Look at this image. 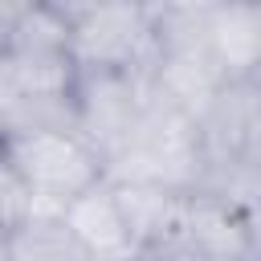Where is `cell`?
I'll return each mask as SVG.
<instances>
[{"label":"cell","mask_w":261,"mask_h":261,"mask_svg":"<svg viewBox=\"0 0 261 261\" xmlns=\"http://www.w3.org/2000/svg\"><path fill=\"white\" fill-rule=\"evenodd\" d=\"M0 151L33 196V212H61L73 196L106 179L102 155L73 126L4 130Z\"/></svg>","instance_id":"obj_1"},{"label":"cell","mask_w":261,"mask_h":261,"mask_svg":"<svg viewBox=\"0 0 261 261\" xmlns=\"http://www.w3.org/2000/svg\"><path fill=\"white\" fill-rule=\"evenodd\" d=\"M106 184H110V196H114L118 216L126 224L130 249H139V245L175 228L184 192H167L159 184H139V179H106Z\"/></svg>","instance_id":"obj_8"},{"label":"cell","mask_w":261,"mask_h":261,"mask_svg":"<svg viewBox=\"0 0 261 261\" xmlns=\"http://www.w3.org/2000/svg\"><path fill=\"white\" fill-rule=\"evenodd\" d=\"M208 53L228 82L261 77V4H253V0H212Z\"/></svg>","instance_id":"obj_6"},{"label":"cell","mask_w":261,"mask_h":261,"mask_svg":"<svg viewBox=\"0 0 261 261\" xmlns=\"http://www.w3.org/2000/svg\"><path fill=\"white\" fill-rule=\"evenodd\" d=\"M69 57L77 69L147 73L151 4H61Z\"/></svg>","instance_id":"obj_3"},{"label":"cell","mask_w":261,"mask_h":261,"mask_svg":"<svg viewBox=\"0 0 261 261\" xmlns=\"http://www.w3.org/2000/svg\"><path fill=\"white\" fill-rule=\"evenodd\" d=\"M0 261H4V253H0Z\"/></svg>","instance_id":"obj_13"},{"label":"cell","mask_w":261,"mask_h":261,"mask_svg":"<svg viewBox=\"0 0 261 261\" xmlns=\"http://www.w3.org/2000/svg\"><path fill=\"white\" fill-rule=\"evenodd\" d=\"M24 216H33V196H29V188L20 184V175L12 171V163L0 151V237L8 228H16Z\"/></svg>","instance_id":"obj_11"},{"label":"cell","mask_w":261,"mask_h":261,"mask_svg":"<svg viewBox=\"0 0 261 261\" xmlns=\"http://www.w3.org/2000/svg\"><path fill=\"white\" fill-rule=\"evenodd\" d=\"M200 167L204 155H200L196 118L147 94L139 126L130 130L126 147L106 163V179H139V184H159L167 192H192Z\"/></svg>","instance_id":"obj_2"},{"label":"cell","mask_w":261,"mask_h":261,"mask_svg":"<svg viewBox=\"0 0 261 261\" xmlns=\"http://www.w3.org/2000/svg\"><path fill=\"white\" fill-rule=\"evenodd\" d=\"M4 261H94L57 212H33L0 237Z\"/></svg>","instance_id":"obj_9"},{"label":"cell","mask_w":261,"mask_h":261,"mask_svg":"<svg viewBox=\"0 0 261 261\" xmlns=\"http://www.w3.org/2000/svg\"><path fill=\"white\" fill-rule=\"evenodd\" d=\"M126 261H224V257H216V253H208V249H200L196 241H188L184 232H163V237H155V241H147V245H139V249H130V257Z\"/></svg>","instance_id":"obj_10"},{"label":"cell","mask_w":261,"mask_h":261,"mask_svg":"<svg viewBox=\"0 0 261 261\" xmlns=\"http://www.w3.org/2000/svg\"><path fill=\"white\" fill-rule=\"evenodd\" d=\"M204 167L261 163V77L224 82L196 114Z\"/></svg>","instance_id":"obj_5"},{"label":"cell","mask_w":261,"mask_h":261,"mask_svg":"<svg viewBox=\"0 0 261 261\" xmlns=\"http://www.w3.org/2000/svg\"><path fill=\"white\" fill-rule=\"evenodd\" d=\"M16 16H20V4H12V0H0V53H4V49H8V41H12Z\"/></svg>","instance_id":"obj_12"},{"label":"cell","mask_w":261,"mask_h":261,"mask_svg":"<svg viewBox=\"0 0 261 261\" xmlns=\"http://www.w3.org/2000/svg\"><path fill=\"white\" fill-rule=\"evenodd\" d=\"M143 106H147V73L77 69L69 90V126L102 155V163H110L139 126Z\"/></svg>","instance_id":"obj_4"},{"label":"cell","mask_w":261,"mask_h":261,"mask_svg":"<svg viewBox=\"0 0 261 261\" xmlns=\"http://www.w3.org/2000/svg\"><path fill=\"white\" fill-rule=\"evenodd\" d=\"M65 228L77 237V245L94 257V261H126L130 257V237H126V224L118 216V204L110 196V184H94L90 192L73 196L61 212Z\"/></svg>","instance_id":"obj_7"}]
</instances>
